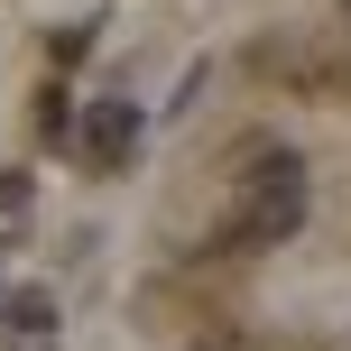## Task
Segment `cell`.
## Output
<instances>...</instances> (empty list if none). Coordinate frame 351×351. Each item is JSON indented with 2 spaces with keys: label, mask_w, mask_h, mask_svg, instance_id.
Instances as JSON below:
<instances>
[{
  "label": "cell",
  "mask_w": 351,
  "mask_h": 351,
  "mask_svg": "<svg viewBox=\"0 0 351 351\" xmlns=\"http://www.w3.org/2000/svg\"><path fill=\"white\" fill-rule=\"evenodd\" d=\"M296 222H305V167L287 148H259L241 167V185H231L222 250H278V241H296Z\"/></svg>",
  "instance_id": "1"
},
{
  "label": "cell",
  "mask_w": 351,
  "mask_h": 351,
  "mask_svg": "<svg viewBox=\"0 0 351 351\" xmlns=\"http://www.w3.org/2000/svg\"><path fill=\"white\" fill-rule=\"evenodd\" d=\"M139 139H148L139 102H84V121H74V158H84L93 176H121L130 158H139Z\"/></svg>",
  "instance_id": "2"
},
{
  "label": "cell",
  "mask_w": 351,
  "mask_h": 351,
  "mask_svg": "<svg viewBox=\"0 0 351 351\" xmlns=\"http://www.w3.org/2000/svg\"><path fill=\"white\" fill-rule=\"evenodd\" d=\"M0 351H56V296L47 287H10L0 296Z\"/></svg>",
  "instance_id": "3"
},
{
  "label": "cell",
  "mask_w": 351,
  "mask_h": 351,
  "mask_svg": "<svg viewBox=\"0 0 351 351\" xmlns=\"http://www.w3.org/2000/svg\"><path fill=\"white\" fill-rule=\"evenodd\" d=\"M28 204H37V194H28V176H0V241L28 222Z\"/></svg>",
  "instance_id": "4"
},
{
  "label": "cell",
  "mask_w": 351,
  "mask_h": 351,
  "mask_svg": "<svg viewBox=\"0 0 351 351\" xmlns=\"http://www.w3.org/2000/svg\"><path fill=\"white\" fill-rule=\"evenodd\" d=\"M342 19H351V0H342Z\"/></svg>",
  "instance_id": "5"
}]
</instances>
